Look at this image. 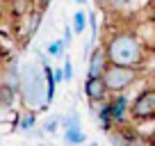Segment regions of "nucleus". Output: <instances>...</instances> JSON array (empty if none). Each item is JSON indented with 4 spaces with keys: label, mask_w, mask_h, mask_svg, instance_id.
Returning <instances> with one entry per match:
<instances>
[{
    "label": "nucleus",
    "mask_w": 155,
    "mask_h": 146,
    "mask_svg": "<svg viewBox=\"0 0 155 146\" xmlns=\"http://www.w3.org/2000/svg\"><path fill=\"white\" fill-rule=\"evenodd\" d=\"M105 53L107 59L112 64H126V66H144L146 64V48L141 46V41L137 39V34L132 32V28L114 30L105 39Z\"/></svg>",
    "instance_id": "nucleus-1"
},
{
    "label": "nucleus",
    "mask_w": 155,
    "mask_h": 146,
    "mask_svg": "<svg viewBox=\"0 0 155 146\" xmlns=\"http://www.w3.org/2000/svg\"><path fill=\"white\" fill-rule=\"evenodd\" d=\"M44 68H39L37 62H25L21 66V98L28 107H39L41 98L46 103V78Z\"/></svg>",
    "instance_id": "nucleus-2"
},
{
    "label": "nucleus",
    "mask_w": 155,
    "mask_h": 146,
    "mask_svg": "<svg viewBox=\"0 0 155 146\" xmlns=\"http://www.w3.org/2000/svg\"><path fill=\"white\" fill-rule=\"evenodd\" d=\"M139 78V66H126V64H107L103 73V82H105L110 94H121L130 89Z\"/></svg>",
    "instance_id": "nucleus-3"
},
{
    "label": "nucleus",
    "mask_w": 155,
    "mask_h": 146,
    "mask_svg": "<svg viewBox=\"0 0 155 146\" xmlns=\"http://www.w3.org/2000/svg\"><path fill=\"white\" fill-rule=\"evenodd\" d=\"M130 119L135 123L155 121V87L139 91V96L130 103Z\"/></svg>",
    "instance_id": "nucleus-4"
},
{
    "label": "nucleus",
    "mask_w": 155,
    "mask_h": 146,
    "mask_svg": "<svg viewBox=\"0 0 155 146\" xmlns=\"http://www.w3.org/2000/svg\"><path fill=\"white\" fill-rule=\"evenodd\" d=\"M105 105H107V112H110V119H112V126L114 128H121L130 121V103L123 96V91L121 94H110Z\"/></svg>",
    "instance_id": "nucleus-5"
},
{
    "label": "nucleus",
    "mask_w": 155,
    "mask_h": 146,
    "mask_svg": "<svg viewBox=\"0 0 155 146\" xmlns=\"http://www.w3.org/2000/svg\"><path fill=\"white\" fill-rule=\"evenodd\" d=\"M132 32L137 34V39L141 41V46L146 48V53H155V16L148 14L144 18H137L135 23L130 25Z\"/></svg>",
    "instance_id": "nucleus-6"
},
{
    "label": "nucleus",
    "mask_w": 155,
    "mask_h": 146,
    "mask_svg": "<svg viewBox=\"0 0 155 146\" xmlns=\"http://www.w3.org/2000/svg\"><path fill=\"white\" fill-rule=\"evenodd\" d=\"M107 64H110V59H107L105 46H96L87 55V78H103Z\"/></svg>",
    "instance_id": "nucleus-7"
},
{
    "label": "nucleus",
    "mask_w": 155,
    "mask_h": 146,
    "mask_svg": "<svg viewBox=\"0 0 155 146\" xmlns=\"http://www.w3.org/2000/svg\"><path fill=\"white\" fill-rule=\"evenodd\" d=\"M148 5H150V0H112L107 7L112 12H116V14H121V16H137Z\"/></svg>",
    "instance_id": "nucleus-8"
},
{
    "label": "nucleus",
    "mask_w": 155,
    "mask_h": 146,
    "mask_svg": "<svg viewBox=\"0 0 155 146\" xmlns=\"http://www.w3.org/2000/svg\"><path fill=\"white\" fill-rule=\"evenodd\" d=\"M84 94H87L89 103H103L107 96H110L103 78H87L84 80Z\"/></svg>",
    "instance_id": "nucleus-9"
},
{
    "label": "nucleus",
    "mask_w": 155,
    "mask_h": 146,
    "mask_svg": "<svg viewBox=\"0 0 155 146\" xmlns=\"http://www.w3.org/2000/svg\"><path fill=\"white\" fill-rule=\"evenodd\" d=\"M34 0H7V12L14 21H21L23 16H28L34 9Z\"/></svg>",
    "instance_id": "nucleus-10"
},
{
    "label": "nucleus",
    "mask_w": 155,
    "mask_h": 146,
    "mask_svg": "<svg viewBox=\"0 0 155 146\" xmlns=\"http://www.w3.org/2000/svg\"><path fill=\"white\" fill-rule=\"evenodd\" d=\"M18 87H14V85H9V82H0V107L2 110H9L12 105H14V101L18 98Z\"/></svg>",
    "instance_id": "nucleus-11"
},
{
    "label": "nucleus",
    "mask_w": 155,
    "mask_h": 146,
    "mask_svg": "<svg viewBox=\"0 0 155 146\" xmlns=\"http://www.w3.org/2000/svg\"><path fill=\"white\" fill-rule=\"evenodd\" d=\"M64 141H66V144H84V141H87V135L80 130V126L64 128Z\"/></svg>",
    "instance_id": "nucleus-12"
},
{
    "label": "nucleus",
    "mask_w": 155,
    "mask_h": 146,
    "mask_svg": "<svg viewBox=\"0 0 155 146\" xmlns=\"http://www.w3.org/2000/svg\"><path fill=\"white\" fill-rule=\"evenodd\" d=\"M71 28H73V34H80L84 32V28H87V14H84L82 9H78L75 14H73V21H71Z\"/></svg>",
    "instance_id": "nucleus-13"
},
{
    "label": "nucleus",
    "mask_w": 155,
    "mask_h": 146,
    "mask_svg": "<svg viewBox=\"0 0 155 146\" xmlns=\"http://www.w3.org/2000/svg\"><path fill=\"white\" fill-rule=\"evenodd\" d=\"M34 123H37V114H34V110H23V114H21V119H18V128L28 132L30 128H34Z\"/></svg>",
    "instance_id": "nucleus-14"
},
{
    "label": "nucleus",
    "mask_w": 155,
    "mask_h": 146,
    "mask_svg": "<svg viewBox=\"0 0 155 146\" xmlns=\"http://www.w3.org/2000/svg\"><path fill=\"white\" fill-rule=\"evenodd\" d=\"M48 57H64V50H66V44H64V39H55L48 44Z\"/></svg>",
    "instance_id": "nucleus-15"
},
{
    "label": "nucleus",
    "mask_w": 155,
    "mask_h": 146,
    "mask_svg": "<svg viewBox=\"0 0 155 146\" xmlns=\"http://www.w3.org/2000/svg\"><path fill=\"white\" fill-rule=\"evenodd\" d=\"M59 126H62V117H48L41 128H44V132H48V135H55Z\"/></svg>",
    "instance_id": "nucleus-16"
},
{
    "label": "nucleus",
    "mask_w": 155,
    "mask_h": 146,
    "mask_svg": "<svg viewBox=\"0 0 155 146\" xmlns=\"http://www.w3.org/2000/svg\"><path fill=\"white\" fill-rule=\"evenodd\" d=\"M73 126H80V114L75 110L62 117V128H73Z\"/></svg>",
    "instance_id": "nucleus-17"
},
{
    "label": "nucleus",
    "mask_w": 155,
    "mask_h": 146,
    "mask_svg": "<svg viewBox=\"0 0 155 146\" xmlns=\"http://www.w3.org/2000/svg\"><path fill=\"white\" fill-rule=\"evenodd\" d=\"M62 71H64V82H71L73 78H75V73H73V62L68 57H64V66H62Z\"/></svg>",
    "instance_id": "nucleus-18"
},
{
    "label": "nucleus",
    "mask_w": 155,
    "mask_h": 146,
    "mask_svg": "<svg viewBox=\"0 0 155 146\" xmlns=\"http://www.w3.org/2000/svg\"><path fill=\"white\" fill-rule=\"evenodd\" d=\"M62 39H64V44H66V46H71V41H73V28H71V25L64 28V37H62Z\"/></svg>",
    "instance_id": "nucleus-19"
},
{
    "label": "nucleus",
    "mask_w": 155,
    "mask_h": 146,
    "mask_svg": "<svg viewBox=\"0 0 155 146\" xmlns=\"http://www.w3.org/2000/svg\"><path fill=\"white\" fill-rule=\"evenodd\" d=\"M87 23L89 25H91V28H94V37H96V12H89V14H87Z\"/></svg>",
    "instance_id": "nucleus-20"
},
{
    "label": "nucleus",
    "mask_w": 155,
    "mask_h": 146,
    "mask_svg": "<svg viewBox=\"0 0 155 146\" xmlns=\"http://www.w3.org/2000/svg\"><path fill=\"white\" fill-rule=\"evenodd\" d=\"M53 78H55V82H57V85H59V82H64V71H62L59 66H57V68H53Z\"/></svg>",
    "instance_id": "nucleus-21"
},
{
    "label": "nucleus",
    "mask_w": 155,
    "mask_h": 146,
    "mask_svg": "<svg viewBox=\"0 0 155 146\" xmlns=\"http://www.w3.org/2000/svg\"><path fill=\"white\" fill-rule=\"evenodd\" d=\"M50 2H53V0H34V5H37L39 9H46V7H48Z\"/></svg>",
    "instance_id": "nucleus-22"
},
{
    "label": "nucleus",
    "mask_w": 155,
    "mask_h": 146,
    "mask_svg": "<svg viewBox=\"0 0 155 146\" xmlns=\"http://www.w3.org/2000/svg\"><path fill=\"white\" fill-rule=\"evenodd\" d=\"M7 12V2L5 0H0V21H2V14Z\"/></svg>",
    "instance_id": "nucleus-23"
},
{
    "label": "nucleus",
    "mask_w": 155,
    "mask_h": 146,
    "mask_svg": "<svg viewBox=\"0 0 155 146\" xmlns=\"http://www.w3.org/2000/svg\"><path fill=\"white\" fill-rule=\"evenodd\" d=\"M94 2H96L98 7H107V5H110V2H112V0H94Z\"/></svg>",
    "instance_id": "nucleus-24"
},
{
    "label": "nucleus",
    "mask_w": 155,
    "mask_h": 146,
    "mask_svg": "<svg viewBox=\"0 0 155 146\" xmlns=\"http://www.w3.org/2000/svg\"><path fill=\"white\" fill-rule=\"evenodd\" d=\"M84 2H87V0H75V5H84Z\"/></svg>",
    "instance_id": "nucleus-25"
},
{
    "label": "nucleus",
    "mask_w": 155,
    "mask_h": 146,
    "mask_svg": "<svg viewBox=\"0 0 155 146\" xmlns=\"http://www.w3.org/2000/svg\"><path fill=\"white\" fill-rule=\"evenodd\" d=\"M150 141H153V144H155V135H153V137H150Z\"/></svg>",
    "instance_id": "nucleus-26"
},
{
    "label": "nucleus",
    "mask_w": 155,
    "mask_h": 146,
    "mask_svg": "<svg viewBox=\"0 0 155 146\" xmlns=\"http://www.w3.org/2000/svg\"><path fill=\"white\" fill-rule=\"evenodd\" d=\"M150 2H153V5H155V0H150Z\"/></svg>",
    "instance_id": "nucleus-27"
},
{
    "label": "nucleus",
    "mask_w": 155,
    "mask_h": 146,
    "mask_svg": "<svg viewBox=\"0 0 155 146\" xmlns=\"http://www.w3.org/2000/svg\"><path fill=\"white\" fill-rule=\"evenodd\" d=\"M5 2H7V0H5Z\"/></svg>",
    "instance_id": "nucleus-28"
}]
</instances>
